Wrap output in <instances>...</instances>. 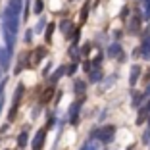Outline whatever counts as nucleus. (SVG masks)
I'll return each instance as SVG.
<instances>
[{
    "label": "nucleus",
    "instance_id": "f257e3e1",
    "mask_svg": "<svg viewBox=\"0 0 150 150\" xmlns=\"http://www.w3.org/2000/svg\"><path fill=\"white\" fill-rule=\"evenodd\" d=\"M114 133H115V127H114V125H106V127H102L100 131H98V139H100L102 142H112Z\"/></svg>",
    "mask_w": 150,
    "mask_h": 150
},
{
    "label": "nucleus",
    "instance_id": "f03ea898",
    "mask_svg": "<svg viewBox=\"0 0 150 150\" xmlns=\"http://www.w3.org/2000/svg\"><path fill=\"white\" fill-rule=\"evenodd\" d=\"M108 56H112V58H123V50H121V46H119L117 42H114V44H110V48H108Z\"/></svg>",
    "mask_w": 150,
    "mask_h": 150
},
{
    "label": "nucleus",
    "instance_id": "7ed1b4c3",
    "mask_svg": "<svg viewBox=\"0 0 150 150\" xmlns=\"http://www.w3.org/2000/svg\"><path fill=\"white\" fill-rule=\"evenodd\" d=\"M139 29H141V18L139 16H133L131 21H129V33H139Z\"/></svg>",
    "mask_w": 150,
    "mask_h": 150
},
{
    "label": "nucleus",
    "instance_id": "20e7f679",
    "mask_svg": "<svg viewBox=\"0 0 150 150\" xmlns=\"http://www.w3.org/2000/svg\"><path fill=\"white\" fill-rule=\"evenodd\" d=\"M139 75H141V67H139V66H133L131 67V75H129V85H131V87H135V83H137V79H139Z\"/></svg>",
    "mask_w": 150,
    "mask_h": 150
},
{
    "label": "nucleus",
    "instance_id": "39448f33",
    "mask_svg": "<svg viewBox=\"0 0 150 150\" xmlns=\"http://www.w3.org/2000/svg\"><path fill=\"white\" fill-rule=\"evenodd\" d=\"M141 54H142V58H150V35L144 37V40H142Z\"/></svg>",
    "mask_w": 150,
    "mask_h": 150
},
{
    "label": "nucleus",
    "instance_id": "423d86ee",
    "mask_svg": "<svg viewBox=\"0 0 150 150\" xmlns=\"http://www.w3.org/2000/svg\"><path fill=\"white\" fill-rule=\"evenodd\" d=\"M42 141H44V131H40L39 135H37V139H35V150H40V146H42Z\"/></svg>",
    "mask_w": 150,
    "mask_h": 150
},
{
    "label": "nucleus",
    "instance_id": "0eeeda50",
    "mask_svg": "<svg viewBox=\"0 0 150 150\" xmlns=\"http://www.w3.org/2000/svg\"><path fill=\"white\" fill-rule=\"evenodd\" d=\"M148 115V110L146 108H141V112H139V117H137V123H144V117Z\"/></svg>",
    "mask_w": 150,
    "mask_h": 150
},
{
    "label": "nucleus",
    "instance_id": "6e6552de",
    "mask_svg": "<svg viewBox=\"0 0 150 150\" xmlns=\"http://www.w3.org/2000/svg\"><path fill=\"white\" fill-rule=\"evenodd\" d=\"M142 18L150 19V0H144V12H142Z\"/></svg>",
    "mask_w": 150,
    "mask_h": 150
},
{
    "label": "nucleus",
    "instance_id": "1a4fd4ad",
    "mask_svg": "<svg viewBox=\"0 0 150 150\" xmlns=\"http://www.w3.org/2000/svg\"><path fill=\"white\" fill-rule=\"evenodd\" d=\"M44 52H46L44 48H37V50H35V62H40V60H42Z\"/></svg>",
    "mask_w": 150,
    "mask_h": 150
},
{
    "label": "nucleus",
    "instance_id": "9d476101",
    "mask_svg": "<svg viewBox=\"0 0 150 150\" xmlns=\"http://www.w3.org/2000/svg\"><path fill=\"white\" fill-rule=\"evenodd\" d=\"M83 91H85V83H83V81H77V83H75V93L83 94Z\"/></svg>",
    "mask_w": 150,
    "mask_h": 150
},
{
    "label": "nucleus",
    "instance_id": "9b49d317",
    "mask_svg": "<svg viewBox=\"0 0 150 150\" xmlns=\"http://www.w3.org/2000/svg\"><path fill=\"white\" fill-rule=\"evenodd\" d=\"M100 77H102V73H100V69H98V67H96V69H94L93 73H91V81H98V79H100Z\"/></svg>",
    "mask_w": 150,
    "mask_h": 150
},
{
    "label": "nucleus",
    "instance_id": "f8f14e48",
    "mask_svg": "<svg viewBox=\"0 0 150 150\" xmlns=\"http://www.w3.org/2000/svg\"><path fill=\"white\" fill-rule=\"evenodd\" d=\"M142 98H144V94H139V93H135V98H133V106H139Z\"/></svg>",
    "mask_w": 150,
    "mask_h": 150
},
{
    "label": "nucleus",
    "instance_id": "ddd939ff",
    "mask_svg": "<svg viewBox=\"0 0 150 150\" xmlns=\"http://www.w3.org/2000/svg\"><path fill=\"white\" fill-rule=\"evenodd\" d=\"M52 33H54V25H48V31H46V42H52Z\"/></svg>",
    "mask_w": 150,
    "mask_h": 150
},
{
    "label": "nucleus",
    "instance_id": "4468645a",
    "mask_svg": "<svg viewBox=\"0 0 150 150\" xmlns=\"http://www.w3.org/2000/svg\"><path fill=\"white\" fill-rule=\"evenodd\" d=\"M52 93H54V88H52V87H50V88H48V91H46V93H44V96H42V102H48V98H50V96H52Z\"/></svg>",
    "mask_w": 150,
    "mask_h": 150
},
{
    "label": "nucleus",
    "instance_id": "2eb2a0df",
    "mask_svg": "<svg viewBox=\"0 0 150 150\" xmlns=\"http://www.w3.org/2000/svg\"><path fill=\"white\" fill-rule=\"evenodd\" d=\"M62 29H64V33L67 35V33L71 31V23H69V21H64V23H62Z\"/></svg>",
    "mask_w": 150,
    "mask_h": 150
},
{
    "label": "nucleus",
    "instance_id": "dca6fc26",
    "mask_svg": "<svg viewBox=\"0 0 150 150\" xmlns=\"http://www.w3.org/2000/svg\"><path fill=\"white\" fill-rule=\"evenodd\" d=\"M35 12H37V13L42 12V2H40V0H37V2H35Z\"/></svg>",
    "mask_w": 150,
    "mask_h": 150
},
{
    "label": "nucleus",
    "instance_id": "f3484780",
    "mask_svg": "<svg viewBox=\"0 0 150 150\" xmlns=\"http://www.w3.org/2000/svg\"><path fill=\"white\" fill-rule=\"evenodd\" d=\"M87 16H88V8L85 6V8H83V12H81V21H85V19H87Z\"/></svg>",
    "mask_w": 150,
    "mask_h": 150
},
{
    "label": "nucleus",
    "instance_id": "a211bd4d",
    "mask_svg": "<svg viewBox=\"0 0 150 150\" xmlns=\"http://www.w3.org/2000/svg\"><path fill=\"white\" fill-rule=\"evenodd\" d=\"M88 50H91V44H85V46H83V50H81V54H83V56H87V54H88Z\"/></svg>",
    "mask_w": 150,
    "mask_h": 150
},
{
    "label": "nucleus",
    "instance_id": "6ab92c4d",
    "mask_svg": "<svg viewBox=\"0 0 150 150\" xmlns=\"http://www.w3.org/2000/svg\"><path fill=\"white\" fill-rule=\"evenodd\" d=\"M142 141H144V142H150V131H146L144 135H142Z\"/></svg>",
    "mask_w": 150,
    "mask_h": 150
},
{
    "label": "nucleus",
    "instance_id": "aec40b11",
    "mask_svg": "<svg viewBox=\"0 0 150 150\" xmlns=\"http://www.w3.org/2000/svg\"><path fill=\"white\" fill-rule=\"evenodd\" d=\"M25 141H27V135H25V133H23L21 137H19V144H25Z\"/></svg>",
    "mask_w": 150,
    "mask_h": 150
},
{
    "label": "nucleus",
    "instance_id": "412c9836",
    "mask_svg": "<svg viewBox=\"0 0 150 150\" xmlns=\"http://www.w3.org/2000/svg\"><path fill=\"white\" fill-rule=\"evenodd\" d=\"M66 73H75V64H73V66H69V67H67V71H66Z\"/></svg>",
    "mask_w": 150,
    "mask_h": 150
},
{
    "label": "nucleus",
    "instance_id": "4be33fe9",
    "mask_svg": "<svg viewBox=\"0 0 150 150\" xmlns=\"http://www.w3.org/2000/svg\"><path fill=\"white\" fill-rule=\"evenodd\" d=\"M83 69H85V71L91 69V62H85V64H83Z\"/></svg>",
    "mask_w": 150,
    "mask_h": 150
},
{
    "label": "nucleus",
    "instance_id": "5701e85b",
    "mask_svg": "<svg viewBox=\"0 0 150 150\" xmlns=\"http://www.w3.org/2000/svg\"><path fill=\"white\" fill-rule=\"evenodd\" d=\"M146 96H150V85H148V88L144 91V98H146Z\"/></svg>",
    "mask_w": 150,
    "mask_h": 150
},
{
    "label": "nucleus",
    "instance_id": "b1692460",
    "mask_svg": "<svg viewBox=\"0 0 150 150\" xmlns=\"http://www.w3.org/2000/svg\"><path fill=\"white\" fill-rule=\"evenodd\" d=\"M146 79H150V71H148V73H146Z\"/></svg>",
    "mask_w": 150,
    "mask_h": 150
},
{
    "label": "nucleus",
    "instance_id": "393cba45",
    "mask_svg": "<svg viewBox=\"0 0 150 150\" xmlns=\"http://www.w3.org/2000/svg\"><path fill=\"white\" fill-rule=\"evenodd\" d=\"M146 110H148V112H150V104H148V108H146Z\"/></svg>",
    "mask_w": 150,
    "mask_h": 150
}]
</instances>
